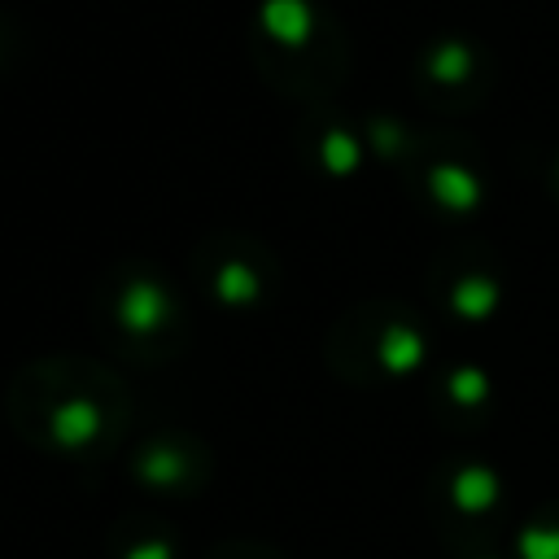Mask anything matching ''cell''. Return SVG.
<instances>
[{
    "instance_id": "obj_1",
    "label": "cell",
    "mask_w": 559,
    "mask_h": 559,
    "mask_svg": "<svg viewBox=\"0 0 559 559\" xmlns=\"http://www.w3.org/2000/svg\"><path fill=\"white\" fill-rule=\"evenodd\" d=\"M127 393L96 362H39L13 384V419L22 432L57 454H96L122 424Z\"/></svg>"
},
{
    "instance_id": "obj_2",
    "label": "cell",
    "mask_w": 559,
    "mask_h": 559,
    "mask_svg": "<svg viewBox=\"0 0 559 559\" xmlns=\"http://www.w3.org/2000/svg\"><path fill=\"white\" fill-rule=\"evenodd\" d=\"M100 336L135 358L162 362L183 345V301L148 262H118L96 288Z\"/></svg>"
},
{
    "instance_id": "obj_3",
    "label": "cell",
    "mask_w": 559,
    "mask_h": 559,
    "mask_svg": "<svg viewBox=\"0 0 559 559\" xmlns=\"http://www.w3.org/2000/svg\"><path fill=\"white\" fill-rule=\"evenodd\" d=\"M258 61L262 74L280 87L288 79V66H297L293 87L319 92L328 79L341 74L345 44L336 22L310 0H266L258 9Z\"/></svg>"
},
{
    "instance_id": "obj_4",
    "label": "cell",
    "mask_w": 559,
    "mask_h": 559,
    "mask_svg": "<svg viewBox=\"0 0 559 559\" xmlns=\"http://www.w3.org/2000/svg\"><path fill=\"white\" fill-rule=\"evenodd\" d=\"M428 362V336L415 323L411 310L389 306V301H371L345 314V323L336 328V371L367 380V376H411Z\"/></svg>"
},
{
    "instance_id": "obj_5",
    "label": "cell",
    "mask_w": 559,
    "mask_h": 559,
    "mask_svg": "<svg viewBox=\"0 0 559 559\" xmlns=\"http://www.w3.org/2000/svg\"><path fill=\"white\" fill-rule=\"evenodd\" d=\"M197 271L205 293L227 310H253L266 306L275 293V258L240 231H214L197 249Z\"/></svg>"
},
{
    "instance_id": "obj_6",
    "label": "cell",
    "mask_w": 559,
    "mask_h": 559,
    "mask_svg": "<svg viewBox=\"0 0 559 559\" xmlns=\"http://www.w3.org/2000/svg\"><path fill=\"white\" fill-rule=\"evenodd\" d=\"M432 284L437 301L463 319V323H485L502 310V266L485 245H459L432 262Z\"/></svg>"
},
{
    "instance_id": "obj_7",
    "label": "cell",
    "mask_w": 559,
    "mask_h": 559,
    "mask_svg": "<svg viewBox=\"0 0 559 559\" xmlns=\"http://www.w3.org/2000/svg\"><path fill=\"white\" fill-rule=\"evenodd\" d=\"M489 52L476 39H437L419 52L415 92L437 109H467L485 96Z\"/></svg>"
},
{
    "instance_id": "obj_8",
    "label": "cell",
    "mask_w": 559,
    "mask_h": 559,
    "mask_svg": "<svg viewBox=\"0 0 559 559\" xmlns=\"http://www.w3.org/2000/svg\"><path fill=\"white\" fill-rule=\"evenodd\" d=\"M406 166H411L415 192L437 214H445V218L472 214L480 205V197H485L480 175H476V162L467 153H450L437 140H424L419 148H406Z\"/></svg>"
},
{
    "instance_id": "obj_9",
    "label": "cell",
    "mask_w": 559,
    "mask_h": 559,
    "mask_svg": "<svg viewBox=\"0 0 559 559\" xmlns=\"http://www.w3.org/2000/svg\"><path fill=\"white\" fill-rule=\"evenodd\" d=\"M201 476H205V454L197 441H188L179 432L153 437L135 459V480L148 489H188Z\"/></svg>"
},
{
    "instance_id": "obj_10",
    "label": "cell",
    "mask_w": 559,
    "mask_h": 559,
    "mask_svg": "<svg viewBox=\"0 0 559 559\" xmlns=\"http://www.w3.org/2000/svg\"><path fill=\"white\" fill-rule=\"evenodd\" d=\"M310 157H314L328 175H349V170H358L362 157H367L362 131H354L349 118H314V144H310Z\"/></svg>"
},
{
    "instance_id": "obj_11",
    "label": "cell",
    "mask_w": 559,
    "mask_h": 559,
    "mask_svg": "<svg viewBox=\"0 0 559 559\" xmlns=\"http://www.w3.org/2000/svg\"><path fill=\"white\" fill-rule=\"evenodd\" d=\"M450 480H454V485H450L445 502H450L454 511H463V515H493V511H498V502H502V480H498L489 467L463 463V467H454Z\"/></svg>"
},
{
    "instance_id": "obj_12",
    "label": "cell",
    "mask_w": 559,
    "mask_h": 559,
    "mask_svg": "<svg viewBox=\"0 0 559 559\" xmlns=\"http://www.w3.org/2000/svg\"><path fill=\"white\" fill-rule=\"evenodd\" d=\"M493 397V384L480 367H454L441 376V406H454V411H485Z\"/></svg>"
},
{
    "instance_id": "obj_13",
    "label": "cell",
    "mask_w": 559,
    "mask_h": 559,
    "mask_svg": "<svg viewBox=\"0 0 559 559\" xmlns=\"http://www.w3.org/2000/svg\"><path fill=\"white\" fill-rule=\"evenodd\" d=\"M118 559H175V537L162 524H148L144 537L118 533Z\"/></svg>"
},
{
    "instance_id": "obj_14",
    "label": "cell",
    "mask_w": 559,
    "mask_h": 559,
    "mask_svg": "<svg viewBox=\"0 0 559 559\" xmlns=\"http://www.w3.org/2000/svg\"><path fill=\"white\" fill-rule=\"evenodd\" d=\"M214 559H275L271 550H218Z\"/></svg>"
}]
</instances>
